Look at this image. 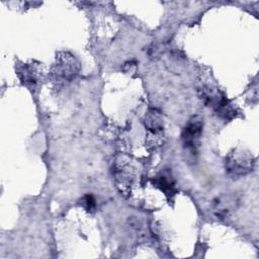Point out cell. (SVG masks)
<instances>
[{
	"label": "cell",
	"mask_w": 259,
	"mask_h": 259,
	"mask_svg": "<svg viewBox=\"0 0 259 259\" xmlns=\"http://www.w3.org/2000/svg\"><path fill=\"white\" fill-rule=\"evenodd\" d=\"M153 183L156 185V187H158L159 189L164 191L166 193V195H174V193H175L174 185L175 184H174V180L171 177L169 172L160 173L158 176H156L154 178Z\"/></svg>",
	"instance_id": "obj_6"
},
{
	"label": "cell",
	"mask_w": 259,
	"mask_h": 259,
	"mask_svg": "<svg viewBox=\"0 0 259 259\" xmlns=\"http://www.w3.org/2000/svg\"><path fill=\"white\" fill-rule=\"evenodd\" d=\"M18 76L21 80V82L25 85L33 86L38 81V73L37 70L32 66L25 64L18 70Z\"/></svg>",
	"instance_id": "obj_7"
},
{
	"label": "cell",
	"mask_w": 259,
	"mask_h": 259,
	"mask_svg": "<svg viewBox=\"0 0 259 259\" xmlns=\"http://www.w3.org/2000/svg\"><path fill=\"white\" fill-rule=\"evenodd\" d=\"M82 205L88 210V211H93L96 207L95 199L91 194H86L82 199H81Z\"/></svg>",
	"instance_id": "obj_8"
},
{
	"label": "cell",
	"mask_w": 259,
	"mask_h": 259,
	"mask_svg": "<svg viewBox=\"0 0 259 259\" xmlns=\"http://www.w3.org/2000/svg\"><path fill=\"white\" fill-rule=\"evenodd\" d=\"M145 126L152 135L157 136L163 128V118L159 111L152 109L145 116Z\"/></svg>",
	"instance_id": "obj_5"
},
{
	"label": "cell",
	"mask_w": 259,
	"mask_h": 259,
	"mask_svg": "<svg viewBox=\"0 0 259 259\" xmlns=\"http://www.w3.org/2000/svg\"><path fill=\"white\" fill-rule=\"evenodd\" d=\"M238 200L233 195L218 197L213 203V211L220 219H226L237 207Z\"/></svg>",
	"instance_id": "obj_4"
},
{
	"label": "cell",
	"mask_w": 259,
	"mask_h": 259,
	"mask_svg": "<svg viewBox=\"0 0 259 259\" xmlns=\"http://www.w3.org/2000/svg\"><path fill=\"white\" fill-rule=\"evenodd\" d=\"M79 66L74 56L68 53H62L58 57L56 64V74L63 79H72L78 72Z\"/></svg>",
	"instance_id": "obj_3"
},
{
	"label": "cell",
	"mask_w": 259,
	"mask_h": 259,
	"mask_svg": "<svg viewBox=\"0 0 259 259\" xmlns=\"http://www.w3.org/2000/svg\"><path fill=\"white\" fill-rule=\"evenodd\" d=\"M254 159L252 155L242 150H234L226 159V169L232 176L239 177L252 171Z\"/></svg>",
	"instance_id": "obj_1"
},
{
	"label": "cell",
	"mask_w": 259,
	"mask_h": 259,
	"mask_svg": "<svg viewBox=\"0 0 259 259\" xmlns=\"http://www.w3.org/2000/svg\"><path fill=\"white\" fill-rule=\"evenodd\" d=\"M202 126H203L202 119L199 116H193L183 130V133H182L183 145L191 153H196L199 147Z\"/></svg>",
	"instance_id": "obj_2"
}]
</instances>
